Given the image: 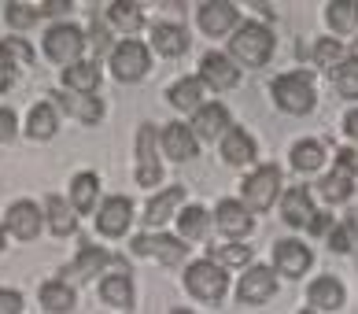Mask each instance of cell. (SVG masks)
<instances>
[{
	"instance_id": "cell-1",
	"label": "cell",
	"mask_w": 358,
	"mask_h": 314,
	"mask_svg": "<svg viewBox=\"0 0 358 314\" xmlns=\"http://www.w3.org/2000/svg\"><path fill=\"white\" fill-rule=\"evenodd\" d=\"M225 56H229L236 67H262V63H270V56H273V30L255 22V19L241 22L229 34V52H225Z\"/></svg>"
},
{
	"instance_id": "cell-2",
	"label": "cell",
	"mask_w": 358,
	"mask_h": 314,
	"mask_svg": "<svg viewBox=\"0 0 358 314\" xmlns=\"http://www.w3.org/2000/svg\"><path fill=\"white\" fill-rule=\"evenodd\" d=\"M270 97H273V104L285 115H310L314 104H317L314 74L310 71H285V74H277L273 85H270Z\"/></svg>"
},
{
	"instance_id": "cell-3",
	"label": "cell",
	"mask_w": 358,
	"mask_h": 314,
	"mask_svg": "<svg viewBox=\"0 0 358 314\" xmlns=\"http://www.w3.org/2000/svg\"><path fill=\"white\" fill-rule=\"evenodd\" d=\"M185 289H189L192 299H200V304L218 307L225 299V292H229V273L215 259H196V263L185 266Z\"/></svg>"
},
{
	"instance_id": "cell-4",
	"label": "cell",
	"mask_w": 358,
	"mask_h": 314,
	"mask_svg": "<svg viewBox=\"0 0 358 314\" xmlns=\"http://www.w3.org/2000/svg\"><path fill=\"white\" fill-rule=\"evenodd\" d=\"M85 45H89V37H85L82 26H74V22H52L41 48H45V56L56 63L59 71H67V67H74V63L85 59Z\"/></svg>"
},
{
	"instance_id": "cell-5",
	"label": "cell",
	"mask_w": 358,
	"mask_h": 314,
	"mask_svg": "<svg viewBox=\"0 0 358 314\" xmlns=\"http://www.w3.org/2000/svg\"><path fill=\"white\" fill-rule=\"evenodd\" d=\"M108 67H111L115 82L134 85V82H141V78L152 71V52H148V45H144V41L129 37V41H118V45L111 48Z\"/></svg>"
},
{
	"instance_id": "cell-6",
	"label": "cell",
	"mask_w": 358,
	"mask_h": 314,
	"mask_svg": "<svg viewBox=\"0 0 358 314\" xmlns=\"http://www.w3.org/2000/svg\"><path fill=\"white\" fill-rule=\"evenodd\" d=\"M281 185H285V181H281V166H273V163L255 166L244 178V189H241L244 207H248V211H270V207L281 200Z\"/></svg>"
},
{
	"instance_id": "cell-7",
	"label": "cell",
	"mask_w": 358,
	"mask_h": 314,
	"mask_svg": "<svg viewBox=\"0 0 358 314\" xmlns=\"http://www.w3.org/2000/svg\"><path fill=\"white\" fill-rule=\"evenodd\" d=\"M129 248H134V255L155 259V263H163V266H181L185 259H189V244L181 237H170V233H137V237L129 241Z\"/></svg>"
},
{
	"instance_id": "cell-8",
	"label": "cell",
	"mask_w": 358,
	"mask_h": 314,
	"mask_svg": "<svg viewBox=\"0 0 358 314\" xmlns=\"http://www.w3.org/2000/svg\"><path fill=\"white\" fill-rule=\"evenodd\" d=\"M159 134L152 122H141L137 126V185L141 189H152L163 181V155H159Z\"/></svg>"
},
{
	"instance_id": "cell-9",
	"label": "cell",
	"mask_w": 358,
	"mask_h": 314,
	"mask_svg": "<svg viewBox=\"0 0 358 314\" xmlns=\"http://www.w3.org/2000/svg\"><path fill=\"white\" fill-rule=\"evenodd\" d=\"M30 67H37L34 45L26 41V37H4V41H0V93L15 85V78Z\"/></svg>"
},
{
	"instance_id": "cell-10",
	"label": "cell",
	"mask_w": 358,
	"mask_h": 314,
	"mask_svg": "<svg viewBox=\"0 0 358 314\" xmlns=\"http://www.w3.org/2000/svg\"><path fill=\"white\" fill-rule=\"evenodd\" d=\"M4 229H8V237H15V241H26V244L37 241L45 229V207L34 204V200H15L4 211Z\"/></svg>"
},
{
	"instance_id": "cell-11",
	"label": "cell",
	"mask_w": 358,
	"mask_h": 314,
	"mask_svg": "<svg viewBox=\"0 0 358 314\" xmlns=\"http://www.w3.org/2000/svg\"><path fill=\"white\" fill-rule=\"evenodd\" d=\"M277 296V270L270 266H248L241 273V281H236V304H270Z\"/></svg>"
},
{
	"instance_id": "cell-12",
	"label": "cell",
	"mask_w": 358,
	"mask_h": 314,
	"mask_svg": "<svg viewBox=\"0 0 358 314\" xmlns=\"http://www.w3.org/2000/svg\"><path fill=\"white\" fill-rule=\"evenodd\" d=\"M108 266H126L118 255H111L108 248H100V244H82V252L74 255V263L67 266V278L71 281H92V278H100V273H111Z\"/></svg>"
},
{
	"instance_id": "cell-13",
	"label": "cell",
	"mask_w": 358,
	"mask_h": 314,
	"mask_svg": "<svg viewBox=\"0 0 358 314\" xmlns=\"http://www.w3.org/2000/svg\"><path fill=\"white\" fill-rule=\"evenodd\" d=\"M196 78H200L210 93H229V89H236V82H241V67H236L225 52H203L200 74Z\"/></svg>"
},
{
	"instance_id": "cell-14",
	"label": "cell",
	"mask_w": 358,
	"mask_h": 314,
	"mask_svg": "<svg viewBox=\"0 0 358 314\" xmlns=\"http://www.w3.org/2000/svg\"><path fill=\"white\" fill-rule=\"evenodd\" d=\"M196 22L207 37H225L241 26V8L233 0H207V4L196 8Z\"/></svg>"
},
{
	"instance_id": "cell-15",
	"label": "cell",
	"mask_w": 358,
	"mask_h": 314,
	"mask_svg": "<svg viewBox=\"0 0 358 314\" xmlns=\"http://www.w3.org/2000/svg\"><path fill=\"white\" fill-rule=\"evenodd\" d=\"M181 207H185V185H166V189L152 192L148 207H144V226H148V233L163 229L166 222H178Z\"/></svg>"
},
{
	"instance_id": "cell-16",
	"label": "cell",
	"mask_w": 358,
	"mask_h": 314,
	"mask_svg": "<svg viewBox=\"0 0 358 314\" xmlns=\"http://www.w3.org/2000/svg\"><path fill=\"white\" fill-rule=\"evenodd\" d=\"M129 222H134V200L129 196H108L96 211V233L118 241L129 233Z\"/></svg>"
},
{
	"instance_id": "cell-17",
	"label": "cell",
	"mask_w": 358,
	"mask_h": 314,
	"mask_svg": "<svg viewBox=\"0 0 358 314\" xmlns=\"http://www.w3.org/2000/svg\"><path fill=\"white\" fill-rule=\"evenodd\" d=\"M314 266V252H310V244H303L296 237H285V241H277L273 244V270L277 273H285V278H303Z\"/></svg>"
},
{
	"instance_id": "cell-18",
	"label": "cell",
	"mask_w": 358,
	"mask_h": 314,
	"mask_svg": "<svg viewBox=\"0 0 358 314\" xmlns=\"http://www.w3.org/2000/svg\"><path fill=\"white\" fill-rule=\"evenodd\" d=\"M281 218L292 229H307V233L314 229L317 207H314V196L307 185H292L288 192H281Z\"/></svg>"
},
{
	"instance_id": "cell-19",
	"label": "cell",
	"mask_w": 358,
	"mask_h": 314,
	"mask_svg": "<svg viewBox=\"0 0 358 314\" xmlns=\"http://www.w3.org/2000/svg\"><path fill=\"white\" fill-rule=\"evenodd\" d=\"M192 134H196V141H222L225 134L233 129V115H229V108L225 104H218V100H210V104H203L200 111L192 115Z\"/></svg>"
},
{
	"instance_id": "cell-20",
	"label": "cell",
	"mask_w": 358,
	"mask_h": 314,
	"mask_svg": "<svg viewBox=\"0 0 358 314\" xmlns=\"http://www.w3.org/2000/svg\"><path fill=\"white\" fill-rule=\"evenodd\" d=\"M159 148H163L166 159L189 163V159H196V152H200V141H196L189 122H166L163 134H159Z\"/></svg>"
},
{
	"instance_id": "cell-21",
	"label": "cell",
	"mask_w": 358,
	"mask_h": 314,
	"mask_svg": "<svg viewBox=\"0 0 358 314\" xmlns=\"http://www.w3.org/2000/svg\"><path fill=\"white\" fill-rule=\"evenodd\" d=\"M215 226H218L229 241H244L248 233L255 229V218H251V211L244 207V200L225 196V200H218V207H215Z\"/></svg>"
},
{
	"instance_id": "cell-22",
	"label": "cell",
	"mask_w": 358,
	"mask_h": 314,
	"mask_svg": "<svg viewBox=\"0 0 358 314\" xmlns=\"http://www.w3.org/2000/svg\"><path fill=\"white\" fill-rule=\"evenodd\" d=\"M100 299L108 307H115V311H129L134 307V299H137V289H134V278H129V266H118V270H111V273H103L100 278Z\"/></svg>"
},
{
	"instance_id": "cell-23",
	"label": "cell",
	"mask_w": 358,
	"mask_h": 314,
	"mask_svg": "<svg viewBox=\"0 0 358 314\" xmlns=\"http://www.w3.org/2000/svg\"><path fill=\"white\" fill-rule=\"evenodd\" d=\"M307 304H310V311H317V314H333V311H340L343 304H348L343 281L333 278V273H322V278H314L310 289H307Z\"/></svg>"
},
{
	"instance_id": "cell-24",
	"label": "cell",
	"mask_w": 358,
	"mask_h": 314,
	"mask_svg": "<svg viewBox=\"0 0 358 314\" xmlns=\"http://www.w3.org/2000/svg\"><path fill=\"white\" fill-rule=\"evenodd\" d=\"M166 104H170L174 111H181V115H196V111L207 104V85H203L196 74L178 78V82L166 89Z\"/></svg>"
},
{
	"instance_id": "cell-25",
	"label": "cell",
	"mask_w": 358,
	"mask_h": 314,
	"mask_svg": "<svg viewBox=\"0 0 358 314\" xmlns=\"http://www.w3.org/2000/svg\"><path fill=\"white\" fill-rule=\"evenodd\" d=\"M103 22H108L115 34H122L126 41H129L134 34L144 30L148 15H144V4H137V0H115V4H108V15H103Z\"/></svg>"
},
{
	"instance_id": "cell-26",
	"label": "cell",
	"mask_w": 358,
	"mask_h": 314,
	"mask_svg": "<svg viewBox=\"0 0 358 314\" xmlns=\"http://www.w3.org/2000/svg\"><path fill=\"white\" fill-rule=\"evenodd\" d=\"M218 152H222V159L229 163V166H251V163L259 159L255 137H251L248 129H241V126H233L229 134L218 141Z\"/></svg>"
},
{
	"instance_id": "cell-27",
	"label": "cell",
	"mask_w": 358,
	"mask_h": 314,
	"mask_svg": "<svg viewBox=\"0 0 358 314\" xmlns=\"http://www.w3.org/2000/svg\"><path fill=\"white\" fill-rule=\"evenodd\" d=\"M56 108H63V115L85 122V126H96L103 119V100L96 93H56Z\"/></svg>"
},
{
	"instance_id": "cell-28",
	"label": "cell",
	"mask_w": 358,
	"mask_h": 314,
	"mask_svg": "<svg viewBox=\"0 0 358 314\" xmlns=\"http://www.w3.org/2000/svg\"><path fill=\"white\" fill-rule=\"evenodd\" d=\"M41 207H45V226L52 229V237L63 241V237H74L78 233V211H74L71 200H63L59 192H52Z\"/></svg>"
},
{
	"instance_id": "cell-29",
	"label": "cell",
	"mask_w": 358,
	"mask_h": 314,
	"mask_svg": "<svg viewBox=\"0 0 358 314\" xmlns=\"http://www.w3.org/2000/svg\"><path fill=\"white\" fill-rule=\"evenodd\" d=\"M22 134L30 137V141H52L59 134V108L52 100H41V104H34L30 115H26V126H22Z\"/></svg>"
},
{
	"instance_id": "cell-30",
	"label": "cell",
	"mask_w": 358,
	"mask_h": 314,
	"mask_svg": "<svg viewBox=\"0 0 358 314\" xmlns=\"http://www.w3.org/2000/svg\"><path fill=\"white\" fill-rule=\"evenodd\" d=\"M71 204L78 215H96L100 211V174L96 170H82V174H74L71 181Z\"/></svg>"
},
{
	"instance_id": "cell-31",
	"label": "cell",
	"mask_w": 358,
	"mask_h": 314,
	"mask_svg": "<svg viewBox=\"0 0 358 314\" xmlns=\"http://www.w3.org/2000/svg\"><path fill=\"white\" fill-rule=\"evenodd\" d=\"M152 48L166 59H178L189 52V34H185L181 22H155L152 26Z\"/></svg>"
},
{
	"instance_id": "cell-32",
	"label": "cell",
	"mask_w": 358,
	"mask_h": 314,
	"mask_svg": "<svg viewBox=\"0 0 358 314\" xmlns=\"http://www.w3.org/2000/svg\"><path fill=\"white\" fill-rule=\"evenodd\" d=\"M37 304H41L48 314H71L78 296H74V285L67 278H52L41 285V292H37Z\"/></svg>"
},
{
	"instance_id": "cell-33",
	"label": "cell",
	"mask_w": 358,
	"mask_h": 314,
	"mask_svg": "<svg viewBox=\"0 0 358 314\" xmlns=\"http://www.w3.org/2000/svg\"><path fill=\"white\" fill-rule=\"evenodd\" d=\"M100 78H103L100 63H96V59H82V63H74V67L63 71L59 82H63V89H67V93H96V89H100Z\"/></svg>"
},
{
	"instance_id": "cell-34",
	"label": "cell",
	"mask_w": 358,
	"mask_h": 314,
	"mask_svg": "<svg viewBox=\"0 0 358 314\" xmlns=\"http://www.w3.org/2000/svg\"><path fill=\"white\" fill-rule=\"evenodd\" d=\"M325 22L340 37L358 34V0H333V4H325Z\"/></svg>"
},
{
	"instance_id": "cell-35",
	"label": "cell",
	"mask_w": 358,
	"mask_h": 314,
	"mask_svg": "<svg viewBox=\"0 0 358 314\" xmlns=\"http://www.w3.org/2000/svg\"><path fill=\"white\" fill-rule=\"evenodd\" d=\"M207 222H210V215L203 211L200 204H185V207H181V215H178V237L192 248L196 241H203Z\"/></svg>"
},
{
	"instance_id": "cell-36",
	"label": "cell",
	"mask_w": 358,
	"mask_h": 314,
	"mask_svg": "<svg viewBox=\"0 0 358 314\" xmlns=\"http://www.w3.org/2000/svg\"><path fill=\"white\" fill-rule=\"evenodd\" d=\"M292 166H296L299 174H314V170H322L325 166V145H322V141H314V137L296 141V145H292Z\"/></svg>"
},
{
	"instance_id": "cell-37",
	"label": "cell",
	"mask_w": 358,
	"mask_h": 314,
	"mask_svg": "<svg viewBox=\"0 0 358 314\" xmlns=\"http://www.w3.org/2000/svg\"><path fill=\"white\" fill-rule=\"evenodd\" d=\"M355 185L358 181L348 178V174H340V170H329V174L317 181V192H322V200L329 207H336V204H348L351 196H355Z\"/></svg>"
},
{
	"instance_id": "cell-38",
	"label": "cell",
	"mask_w": 358,
	"mask_h": 314,
	"mask_svg": "<svg viewBox=\"0 0 358 314\" xmlns=\"http://www.w3.org/2000/svg\"><path fill=\"white\" fill-rule=\"evenodd\" d=\"M343 63H348V48H343L336 37H322V41L314 45V67H322L325 74H329V71L336 74Z\"/></svg>"
},
{
	"instance_id": "cell-39",
	"label": "cell",
	"mask_w": 358,
	"mask_h": 314,
	"mask_svg": "<svg viewBox=\"0 0 358 314\" xmlns=\"http://www.w3.org/2000/svg\"><path fill=\"white\" fill-rule=\"evenodd\" d=\"M4 19L11 30H34L37 22H41V4H22V0H11V4H4Z\"/></svg>"
},
{
	"instance_id": "cell-40",
	"label": "cell",
	"mask_w": 358,
	"mask_h": 314,
	"mask_svg": "<svg viewBox=\"0 0 358 314\" xmlns=\"http://www.w3.org/2000/svg\"><path fill=\"white\" fill-rule=\"evenodd\" d=\"M325 241H329V248H333L336 255H348L351 248L358 244V222H355V218H340V222H333V229L325 233Z\"/></svg>"
},
{
	"instance_id": "cell-41",
	"label": "cell",
	"mask_w": 358,
	"mask_h": 314,
	"mask_svg": "<svg viewBox=\"0 0 358 314\" xmlns=\"http://www.w3.org/2000/svg\"><path fill=\"white\" fill-rule=\"evenodd\" d=\"M207 259H215L218 266H244L251 263V244H215Z\"/></svg>"
},
{
	"instance_id": "cell-42",
	"label": "cell",
	"mask_w": 358,
	"mask_h": 314,
	"mask_svg": "<svg viewBox=\"0 0 358 314\" xmlns=\"http://www.w3.org/2000/svg\"><path fill=\"white\" fill-rule=\"evenodd\" d=\"M333 85L343 100H358V59L355 56H348V63L333 74Z\"/></svg>"
},
{
	"instance_id": "cell-43",
	"label": "cell",
	"mask_w": 358,
	"mask_h": 314,
	"mask_svg": "<svg viewBox=\"0 0 358 314\" xmlns=\"http://www.w3.org/2000/svg\"><path fill=\"white\" fill-rule=\"evenodd\" d=\"M333 170H340V174H348V178H355L358 181V152L355 148H340L336 152V166Z\"/></svg>"
},
{
	"instance_id": "cell-44",
	"label": "cell",
	"mask_w": 358,
	"mask_h": 314,
	"mask_svg": "<svg viewBox=\"0 0 358 314\" xmlns=\"http://www.w3.org/2000/svg\"><path fill=\"white\" fill-rule=\"evenodd\" d=\"M19 134V119L11 108H0V145H8V141H15Z\"/></svg>"
},
{
	"instance_id": "cell-45",
	"label": "cell",
	"mask_w": 358,
	"mask_h": 314,
	"mask_svg": "<svg viewBox=\"0 0 358 314\" xmlns=\"http://www.w3.org/2000/svg\"><path fill=\"white\" fill-rule=\"evenodd\" d=\"M89 41H92V48H96V52H103V48H108V56H111V41H108V22H103V19H92V26H89Z\"/></svg>"
},
{
	"instance_id": "cell-46",
	"label": "cell",
	"mask_w": 358,
	"mask_h": 314,
	"mask_svg": "<svg viewBox=\"0 0 358 314\" xmlns=\"http://www.w3.org/2000/svg\"><path fill=\"white\" fill-rule=\"evenodd\" d=\"M22 292L15 289H0V314H22Z\"/></svg>"
},
{
	"instance_id": "cell-47",
	"label": "cell",
	"mask_w": 358,
	"mask_h": 314,
	"mask_svg": "<svg viewBox=\"0 0 358 314\" xmlns=\"http://www.w3.org/2000/svg\"><path fill=\"white\" fill-rule=\"evenodd\" d=\"M343 137H348V141H351V148L358 152V108L343 115Z\"/></svg>"
},
{
	"instance_id": "cell-48",
	"label": "cell",
	"mask_w": 358,
	"mask_h": 314,
	"mask_svg": "<svg viewBox=\"0 0 358 314\" xmlns=\"http://www.w3.org/2000/svg\"><path fill=\"white\" fill-rule=\"evenodd\" d=\"M74 0H45L41 4V15H63V11H71Z\"/></svg>"
},
{
	"instance_id": "cell-49",
	"label": "cell",
	"mask_w": 358,
	"mask_h": 314,
	"mask_svg": "<svg viewBox=\"0 0 358 314\" xmlns=\"http://www.w3.org/2000/svg\"><path fill=\"white\" fill-rule=\"evenodd\" d=\"M4 237H8V229H4V222H0V252H4Z\"/></svg>"
},
{
	"instance_id": "cell-50",
	"label": "cell",
	"mask_w": 358,
	"mask_h": 314,
	"mask_svg": "<svg viewBox=\"0 0 358 314\" xmlns=\"http://www.w3.org/2000/svg\"><path fill=\"white\" fill-rule=\"evenodd\" d=\"M348 56H355V59H358V41H355V45L348 48Z\"/></svg>"
},
{
	"instance_id": "cell-51",
	"label": "cell",
	"mask_w": 358,
	"mask_h": 314,
	"mask_svg": "<svg viewBox=\"0 0 358 314\" xmlns=\"http://www.w3.org/2000/svg\"><path fill=\"white\" fill-rule=\"evenodd\" d=\"M170 314H192L189 307H174V311H170Z\"/></svg>"
},
{
	"instance_id": "cell-52",
	"label": "cell",
	"mask_w": 358,
	"mask_h": 314,
	"mask_svg": "<svg viewBox=\"0 0 358 314\" xmlns=\"http://www.w3.org/2000/svg\"><path fill=\"white\" fill-rule=\"evenodd\" d=\"M299 314H317V311H299Z\"/></svg>"
}]
</instances>
